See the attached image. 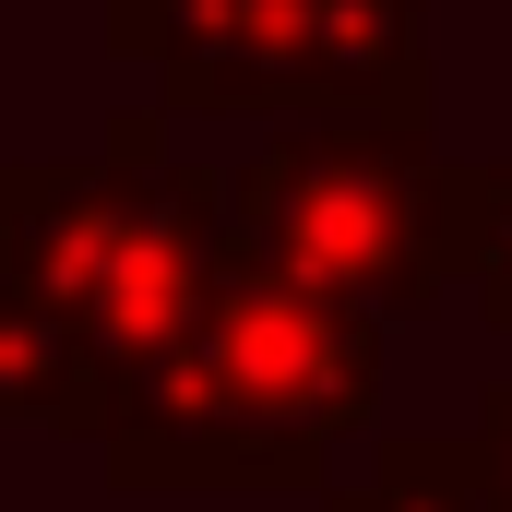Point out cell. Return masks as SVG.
I'll list each match as a JSON object with an SVG mask.
<instances>
[{
	"mask_svg": "<svg viewBox=\"0 0 512 512\" xmlns=\"http://www.w3.org/2000/svg\"><path fill=\"white\" fill-rule=\"evenodd\" d=\"M179 108H120L96 167L0 179V405L60 441H120L227 286V179L167 155Z\"/></svg>",
	"mask_w": 512,
	"mask_h": 512,
	"instance_id": "obj_1",
	"label": "cell"
},
{
	"mask_svg": "<svg viewBox=\"0 0 512 512\" xmlns=\"http://www.w3.org/2000/svg\"><path fill=\"white\" fill-rule=\"evenodd\" d=\"M382 417V322L334 310L251 251H227L191 346L131 393L120 441L96 453L120 489H334V453Z\"/></svg>",
	"mask_w": 512,
	"mask_h": 512,
	"instance_id": "obj_2",
	"label": "cell"
},
{
	"mask_svg": "<svg viewBox=\"0 0 512 512\" xmlns=\"http://www.w3.org/2000/svg\"><path fill=\"white\" fill-rule=\"evenodd\" d=\"M465 191L477 167H441L429 120H286L227 179V239L334 310L417 322L465 286Z\"/></svg>",
	"mask_w": 512,
	"mask_h": 512,
	"instance_id": "obj_3",
	"label": "cell"
},
{
	"mask_svg": "<svg viewBox=\"0 0 512 512\" xmlns=\"http://www.w3.org/2000/svg\"><path fill=\"white\" fill-rule=\"evenodd\" d=\"M322 0H108V48L155 72V108L179 120H262L310 96Z\"/></svg>",
	"mask_w": 512,
	"mask_h": 512,
	"instance_id": "obj_4",
	"label": "cell"
},
{
	"mask_svg": "<svg viewBox=\"0 0 512 512\" xmlns=\"http://www.w3.org/2000/svg\"><path fill=\"white\" fill-rule=\"evenodd\" d=\"M322 512H512L489 441H382L358 477H334Z\"/></svg>",
	"mask_w": 512,
	"mask_h": 512,
	"instance_id": "obj_5",
	"label": "cell"
},
{
	"mask_svg": "<svg viewBox=\"0 0 512 512\" xmlns=\"http://www.w3.org/2000/svg\"><path fill=\"white\" fill-rule=\"evenodd\" d=\"M465 286H477V322L512 334V167H477L465 191Z\"/></svg>",
	"mask_w": 512,
	"mask_h": 512,
	"instance_id": "obj_6",
	"label": "cell"
},
{
	"mask_svg": "<svg viewBox=\"0 0 512 512\" xmlns=\"http://www.w3.org/2000/svg\"><path fill=\"white\" fill-rule=\"evenodd\" d=\"M477 441H489V465H501V489H512V382H489V405H477Z\"/></svg>",
	"mask_w": 512,
	"mask_h": 512,
	"instance_id": "obj_7",
	"label": "cell"
}]
</instances>
